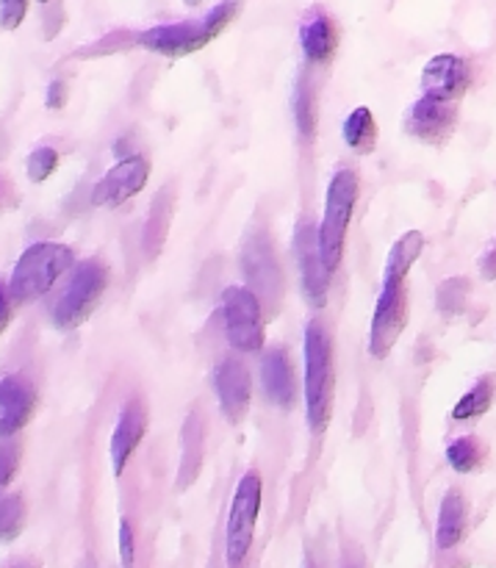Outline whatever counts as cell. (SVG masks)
I'll return each mask as SVG.
<instances>
[{
    "mask_svg": "<svg viewBox=\"0 0 496 568\" xmlns=\"http://www.w3.org/2000/svg\"><path fill=\"white\" fill-rule=\"evenodd\" d=\"M336 372H333V338L322 322L305 327V408L311 433H322L333 414Z\"/></svg>",
    "mask_w": 496,
    "mask_h": 568,
    "instance_id": "cell-1",
    "label": "cell"
},
{
    "mask_svg": "<svg viewBox=\"0 0 496 568\" xmlns=\"http://www.w3.org/2000/svg\"><path fill=\"white\" fill-rule=\"evenodd\" d=\"M236 11H239L236 3H220L214 6L205 17H198V20L153 26L144 33H139V44L153 50V53L172 55V59H178V55H189L194 53V50L205 48L211 39L220 37Z\"/></svg>",
    "mask_w": 496,
    "mask_h": 568,
    "instance_id": "cell-2",
    "label": "cell"
},
{
    "mask_svg": "<svg viewBox=\"0 0 496 568\" xmlns=\"http://www.w3.org/2000/svg\"><path fill=\"white\" fill-rule=\"evenodd\" d=\"M72 266V250L59 242H37L17 258L9 281V297L31 303L48 294L53 283Z\"/></svg>",
    "mask_w": 496,
    "mask_h": 568,
    "instance_id": "cell-3",
    "label": "cell"
},
{
    "mask_svg": "<svg viewBox=\"0 0 496 568\" xmlns=\"http://www.w3.org/2000/svg\"><path fill=\"white\" fill-rule=\"evenodd\" d=\"M105 286H109V266L103 261L89 258L78 264L70 283L50 311V322L55 331H75L78 325H83L98 308Z\"/></svg>",
    "mask_w": 496,
    "mask_h": 568,
    "instance_id": "cell-4",
    "label": "cell"
},
{
    "mask_svg": "<svg viewBox=\"0 0 496 568\" xmlns=\"http://www.w3.org/2000/svg\"><path fill=\"white\" fill-rule=\"evenodd\" d=\"M355 203H358V175L353 170H338L327 186L325 216L320 225V250L325 270L336 272L344 253V239H347L350 220H353Z\"/></svg>",
    "mask_w": 496,
    "mask_h": 568,
    "instance_id": "cell-5",
    "label": "cell"
},
{
    "mask_svg": "<svg viewBox=\"0 0 496 568\" xmlns=\"http://www.w3.org/2000/svg\"><path fill=\"white\" fill-rule=\"evenodd\" d=\"M261 510V477L259 471H247L239 480L236 494H233L231 514H227L225 527V564L231 568H242L247 560L250 547H253L255 521Z\"/></svg>",
    "mask_w": 496,
    "mask_h": 568,
    "instance_id": "cell-6",
    "label": "cell"
},
{
    "mask_svg": "<svg viewBox=\"0 0 496 568\" xmlns=\"http://www.w3.org/2000/svg\"><path fill=\"white\" fill-rule=\"evenodd\" d=\"M227 344L239 353H259L264 347V311L259 297L244 286H227L220 300Z\"/></svg>",
    "mask_w": 496,
    "mask_h": 568,
    "instance_id": "cell-7",
    "label": "cell"
},
{
    "mask_svg": "<svg viewBox=\"0 0 496 568\" xmlns=\"http://www.w3.org/2000/svg\"><path fill=\"white\" fill-rule=\"evenodd\" d=\"M242 272L250 283V292L275 308L283 294V272L277 266V255L272 250V239L266 231H253L242 247Z\"/></svg>",
    "mask_w": 496,
    "mask_h": 568,
    "instance_id": "cell-8",
    "label": "cell"
},
{
    "mask_svg": "<svg viewBox=\"0 0 496 568\" xmlns=\"http://www.w3.org/2000/svg\"><path fill=\"white\" fill-rule=\"evenodd\" d=\"M408 325V288L405 281H383L381 297H377L375 316H372L370 353L377 361L386 358L397 344L399 333Z\"/></svg>",
    "mask_w": 496,
    "mask_h": 568,
    "instance_id": "cell-9",
    "label": "cell"
},
{
    "mask_svg": "<svg viewBox=\"0 0 496 568\" xmlns=\"http://www.w3.org/2000/svg\"><path fill=\"white\" fill-rule=\"evenodd\" d=\"M294 258L300 264V277H303V294L311 308H325L327 288H331V272L325 270L320 250V231L308 220L300 222L294 231Z\"/></svg>",
    "mask_w": 496,
    "mask_h": 568,
    "instance_id": "cell-10",
    "label": "cell"
},
{
    "mask_svg": "<svg viewBox=\"0 0 496 568\" xmlns=\"http://www.w3.org/2000/svg\"><path fill=\"white\" fill-rule=\"evenodd\" d=\"M472 83V64L455 53H438L422 70V89L425 98L438 103H453L464 98Z\"/></svg>",
    "mask_w": 496,
    "mask_h": 568,
    "instance_id": "cell-11",
    "label": "cell"
},
{
    "mask_svg": "<svg viewBox=\"0 0 496 568\" xmlns=\"http://www.w3.org/2000/svg\"><path fill=\"white\" fill-rule=\"evenodd\" d=\"M150 166L142 155H128V159L117 161L92 192L94 205H105V209H117L125 200H131L133 194H139L148 183Z\"/></svg>",
    "mask_w": 496,
    "mask_h": 568,
    "instance_id": "cell-12",
    "label": "cell"
},
{
    "mask_svg": "<svg viewBox=\"0 0 496 568\" xmlns=\"http://www.w3.org/2000/svg\"><path fill=\"white\" fill-rule=\"evenodd\" d=\"M455 125H458V109L431 98L416 100L405 116V131L425 144H444L455 133Z\"/></svg>",
    "mask_w": 496,
    "mask_h": 568,
    "instance_id": "cell-13",
    "label": "cell"
},
{
    "mask_svg": "<svg viewBox=\"0 0 496 568\" xmlns=\"http://www.w3.org/2000/svg\"><path fill=\"white\" fill-rule=\"evenodd\" d=\"M37 414V392L22 375H6L0 381V442L22 430Z\"/></svg>",
    "mask_w": 496,
    "mask_h": 568,
    "instance_id": "cell-14",
    "label": "cell"
},
{
    "mask_svg": "<svg viewBox=\"0 0 496 568\" xmlns=\"http://www.w3.org/2000/svg\"><path fill=\"white\" fill-rule=\"evenodd\" d=\"M214 388L216 397H220L222 416H225L231 425H239V422L244 419V414L250 410V394H253L247 366L239 358L220 361V366H216L214 372Z\"/></svg>",
    "mask_w": 496,
    "mask_h": 568,
    "instance_id": "cell-15",
    "label": "cell"
},
{
    "mask_svg": "<svg viewBox=\"0 0 496 568\" xmlns=\"http://www.w3.org/2000/svg\"><path fill=\"white\" fill-rule=\"evenodd\" d=\"M300 44H303V53L311 64H331L338 50L336 20L325 9H320V6L308 9L303 22H300Z\"/></svg>",
    "mask_w": 496,
    "mask_h": 568,
    "instance_id": "cell-16",
    "label": "cell"
},
{
    "mask_svg": "<svg viewBox=\"0 0 496 568\" xmlns=\"http://www.w3.org/2000/svg\"><path fill=\"white\" fill-rule=\"evenodd\" d=\"M144 430H148V410H144V403L136 397L128 399L125 408L120 410L114 433H111V466H114L117 477L125 471L128 460H131V455L142 444Z\"/></svg>",
    "mask_w": 496,
    "mask_h": 568,
    "instance_id": "cell-17",
    "label": "cell"
},
{
    "mask_svg": "<svg viewBox=\"0 0 496 568\" xmlns=\"http://www.w3.org/2000/svg\"><path fill=\"white\" fill-rule=\"evenodd\" d=\"M203 460H205V427L198 410H192L181 427V466H178V480H175L178 491H186V488L194 486V480L200 477V469H203Z\"/></svg>",
    "mask_w": 496,
    "mask_h": 568,
    "instance_id": "cell-18",
    "label": "cell"
},
{
    "mask_svg": "<svg viewBox=\"0 0 496 568\" xmlns=\"http://www.w3.org/2000/svg\"><path fill=\"white\" fill-rule=\"evenodd\" d=\"M261 381H264V392L277 408H292L294 405V369L289 364V355L281 347L270 349L261 361Z\"/></svg>",
    "mask_w": 496,
    "mask_h": 568,
    "instance_id": "cell-19",
    "label": "cell"
},
{
    "mask_svg": "<svg viewBox=\"0 0 496 568\" xmlns=\"http://www.w3.org/2000/svg\"><path fill=\"white\" fill-rule=\"evenodd\" d=\"M466 525H469V505L458 488H449L442 499V510H438L436 525V547L442 552L458 547L466 536Z\"/></svg>",
    "mask_w": 496,
    "mask_h": 568,
    "instance_id": "cell-20",
    "label": "cell"
},
{
    "mask_svg": "<svg viewBox=\"0 0 496 568\" xmlns=\"http://www.w3.org/2000/svg\"><path fill=\"white\" fill-rule=\"evenodd\" d=\"M425 250V236L419 231H408L394 242L392 253L386 258V275L383 281H405L411 272V266L416 264V258Z\"/></svg>",
    "mask_w": 496,
    "mask_h": 568,
    "instance_id": "cell-21",
    "label": "cell"
},
{
    "mask_svg": "<svg viewBox=\"0 0 496 568\" xmlns=\"http://www.w3.org/2000/svg\"><path fill=\"white\" fill-rule=\"evenodd\" d=\"M170 220H172V189H164V192L155 194L153 209H150L148 227H144V250H148L150 258H155L159 250L164 247Z\"/></svg>",
    "mask_w": 496,
    "mask_h": 568,
    "instance_id": "cell-22",
    "label": "cell"
},
{
    "mask_svg": "<svg viewBox=\"0 0 496 568\" xmlns=\"http://www.w3.org/2000/svg\"><path fill=\"white\" fill-rule=\"evenodd\" d=\"M494 397H496L494 375L480 377V381H477L475 386H472L469 392H466L464 397L458 399V405L453 408V419L455 422H469V419H477V416L488 414V410H492V405H494Z\"/></svg>",
    "mask_w": 496,
    "mask_h": 568,
    "instance_id": "cell-23",
    "label": "cell"
},
{
    "mask_svg": "<svg viewBox=\"0 0 496 568\" xmlns=\"http://www.w3.org/2000/svg\"><path fill=\"white\" fill-rule=\"evenodd\" d=\"M344 142L350 144L353 150L358 153H372L377 142V125H375V116L366 105H358L353 114L344 120Z\"/></svg>",
    "mask_w": 496,
    "mask_h": 568,
    "instance_id": "cell-24",
    "label": "cell"
},
{
    "mask_svg": "<svg viewBox=\"0 0 496 568\" xmlns=\"http://www.w3.org/2000/svg\"><path fill=\"white\" fill-rule=\"evenodd\" d=\"M486 460V444L477 436H460L449 442L447 447V464L453 466L458 475H472L477 471Z\"/></svg>",
    "mask_w": 496,
    "mask_h": 568,
    "instance_id": "cell-25",
    "label": "cell"
},
{
    "mask_svg": "<svg viewBox=\"0 0 496 568\" xmlns=\"http://www.w3.org/2000/svg\"><path fill=\"white\" fill-rule=\"evenodd\" d=\"M294 122H297L303 139H314L316 131V100L311 92L308 78H297V89H294Z\"/></svg>",
    "mask_w": 496,
    "mask_h": 568,
    "instance_id": "cell-26",
    "label": "cell"
},
{
    "mask_svg": "<svg viewBox=\"0 0 496 568\" xmlns=\"http://www.w3.org/2000/svg\"><path fill=\"white\" fill-rule=\"evenodd\" d=\"M26 525V503L20 494H0V541H14Z\"/></svg>",
    "mask_w": 496,
    "mask_h": 568,
    "instance_id": "cell-27",
    "label": "cell"
},
{
    "mask_svg": "<svg viewBox=\"0 0 496 568\" xmlns=\"http://www.w3.org/2000/svg\"><path fill=\"white\" fill-rule=\"evenodd\" d=\"M55 166H59V153L53 148H37L26 161V172L33 183L48 181L55 172Z\"/></svg>",
    "mask_w": 496,
    "mask_h": 568,
    "instance_id": "cell-28",
    "label": "cell"
},
{
    "mask_svg": "<svg viewBox=\"0 0 496 568\" xmlns=\"http://www.w3.org/2000/svg\"><path fill=\"white\" fill-rule=\"evenodd\" d=\"M466 294H469V283H466L464 277L444 281L442 288H438V308H442L447 316L458 314V311H464Z\"/></svg>",
    "mask_w": 496,
    "mask_h": 568,
    "instance_id": "cell-29",
    "label": "cell"
},
{
    "mask_svg": "<svg viewBox=\"0 0 496 568\" xmlns=\"http://www.w3.org/2000/svg\"><path fill=\"white\" fill-rule=\"evenodd\" d=\"M20 455H22V447L17 442L0 444V488H9L11 480L17 477V469H20Z\"/></svg>",
    "mask_w": 496,
    "mask_h": 568,
    "instance_id": "cell-30",
    "label": "cell"
},
{
    "mask_svg": "<svg viewBox=\"0 0 496 568\" xmlns=\"http://www.w3.org/2000/svg\"><path fill=\"white\" fill-rule=\"evenodd\" d=\"M117 547H120V564L122 568L136 566V536L128 519H120V532H117Z\"/></svg>",
    "mask_w": 496,
    "mask_h": 568,
    "instance_id": "cell-31",
    "label": "cell"
},
{
    "mask_svg": "<svg viewBox=\"0 0 496 568\" xmlns=\"http://www.w3.org/2000/svg\"><path fill=\"white\" fill-rule=\"evenodd\" d=\"M26 11L28 3H22V0H6V3H0V26L6 31H14L22 22V17H26Z\"/></svg>",
    "mask_w": 496,
    "mask_h": 568,
    "instance_id": "cell-32",
    "label": "cell"
},
{
    "mask_svg": "<svg viewBox=\"0 0 496 568\" xmlns=\"http://www.w3.org/2000/svg\"><path fill=\"white\" fill-rule=\"evenodd\" d=\"M48 109H61L67 103V83L64 81H53L48 87V98H44Z\"/></svg>",
    "mask_w": 496,
    "mask_h": 568,
    "instance_id": "cell-33",
    "label": "cell"
},
{
    "mask_svg": "<svg viewBox=\"0 0 496 568\" xmlns=\"http://www.w3.org/2000/svg\"><path fill=\"white\" fill-rule=\"evenodd\" d=\"M480 272L486 281H496V244L480 258Z\"/></svg>",
    "mask_w": 496,
    "mask_h": 568,
    "instance_id": "cell-34",
    "label": "cell"
},
{
    "mask_svg": "<svg viewBox=\"0 0 496 568\" xmlns=\"http://www.w3.org/2000/svg\"><path fill=\"white\" fill-rule=\"evenodd\" d=\"M9 320H11L9 292H6V286H0V333L6 331V325H9Z\"/></svg>",
    "mask_w": 496,
    "mask_h": 568,
    "instance_id": "cell-35",
    "label": "cell"
},
{
    "mask_svg": "<svg viewBox=\"0 0 496 568\" xmlns=\"http://www.w3.org/2000/svg\"><path fill=\"white\" fill-rule=\"evenodd\" d=\"M9 568H33L31 564H14V566H9Z\"/></svg>",
    "mask_w": 496,
    "mask_h": 568,
    "instance_id": "cell-36",
    "label": "cell"
},
{
    "mask_svg": "<svg viewBox=\"0 0 496 568\" xmlns=\"http://www.w3.org/2000/svg\"><path fill=\"white\" fill-rule=\"evenodd\" d=\"M347 568H364V566H361V564H350Z\"/></svg>",
    "mask_w": 496,
    "mask_h": 568,
    "instance_id": "cell-37",
    "label": "cell"
}]
</instances>
